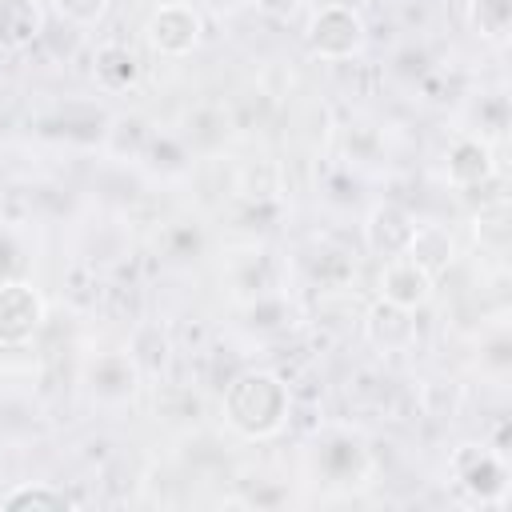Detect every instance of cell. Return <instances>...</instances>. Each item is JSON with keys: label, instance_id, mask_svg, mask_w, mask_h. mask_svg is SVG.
<instances>
[{"label": "cell", "instance_id": "obj_1", "mask_svg": "<svg viewBox=\"0 0 512 512\" xmlns=\"http://www.w3.org/2000/svg\"><path fill=\"white\" fill-rule=\"evenodd\" d=\"M288 384L268 368H244L224 388V420L244 440H272L288 424Z\"/></svg>", "mask_w": 512, "mask_h": 512}, {"label": "cell", "instance_id": "obj_2", "mask_svg": "<svg viewBox=\"0 0 512 512\" xmlns=\"http://www.w3.org/2000/svg\"><path fill=\"white\" fill-rule=\"evenodd\" d=\"M304 48H308V56H316L324 64L356 60L368 48V24H364L360 8H348L340 0L316 8L304 28Z\"/></svg>", "mask_w": 512, "mask_h": 512}, {"label": "cell", "instance_id": "obj_3", "mask_svg": "<svg viewBox=\"0 0 512 512\" xmlns=\"http://www.w3.org/2000/svg\"><path fill=\"white\" fill-rule=\"evenodd\" d=\"M308 464L332 488H356V484H364L372 476L368 444L360 440V432L340 428V424L316 432V440L308 444Z\"/></svg>", "mask_w": 512, "mask_h": 512}, {"label": "cell", "instance_id": "obj_4", "mask_svg": "<svg viewBox=\"0 0 512 512\" xmlns=\"http://www.w3.org/2000/svg\"><path fill=\"white\" fill-rule=\"evenodd\" d=\"M452 480L480 504L504 508L508 496V460L504 448H488V444H460L448 460Z\"/></svg>", "mask_w": 512, "mask_h": 512}, {"label": "cell", "instance_id": "obj_5", "mask_svg": "<svg viewBox=\"0 0 512 512\" xmlns=\"http://www.w3.org/2000/svg\"><path fill=\"white\" fill-rule=\"evenodd\" d=\"M140 380L144 376H140L136 360L128 356V348L124 352H96L80 368V388L100 408H124L140 392Z\"/></svg>", "mask_w": 512, "mask_h": 512}, {"label": "cell", "instance_id": "obj_6", "mask_svg": "<svg viewBox=\"0 0 512 512\" xmlns=\"http://www.w3.org/2000/svg\"><path fill=\"white\" fill-rule=\"evenodd\" d=\"M200 32H204V20H200V8L188 4V0H164L148 12L144 20V40L156 56H188L196 44H200Z\"/></svg>", "mask_w": 512, "mask_h": 512}, {"label": "cell", "instance_id": "obj_7", "mask_svg": "<svg viewBox=\"0 0 512 512\" xmlns=\"http://www.w3.org/2000/svg\"><path fill=\"white\" fill-rule=\"evenodd\" d=\"M44 296L28 280H0V348H24L44 328Z\"/></svg>", "mask_w": 512, "mask_h": 512}, {"label": "cell", "instance_id": "obj_8", "mask_svg": "<svg viewBox=\"0 0 512 512\" xmlns=\"http://www.w3.org/2000/svg\"><path fill=\"white\" fill-rule=\"evenodd\" d=\"M360 328H364V340H368L376 352H384V356L412 352V344H416V336H420V332H416V312H412V308H400V304H392V300L368 304Z\"/></svg>", "mask_w": 512, "mask_h": 512}, {"label": "cell", "instance_id": "obj_9", "mask_svg": "<svg viewBox=\"0 0 512 512\" xmlns=\"http://www.w3.org/2000/svg\"><path fill=\"white\" fill-rule=\"evenodd\" d=\"M436 292V276H428L412 256H388L380 268V300H392L400 308H424Z\"/></svg>", "mask_w": 512, "mask_h": 512}, {"label": "cell", "instance_id": "obj_10", "mask_svg": "<svg viewBox=\"0 0 512 512\" xmlns=\"http://www.w3.org/2000/svg\"><path fill=\"white\" fill-rule=\"evenodd\" d=\"M412 228H416V220L408 216V208H400L396 200H380L364 216V244L372 256L388 260V256H400L408 248Z\"/></svg>", "mask_w": 512, "mask_h": 512}, {"label": "cell", "instance_id": "obj_11", "mask_svg": "<svg viewBox=\"0 0 512 512\" xmlns=\"http://www.w3.org/2000/svg\"><path fill=\"white\" fill-rule=\"evenodd\" d=\"M492 176H496V160H492L488 140H480V136H460V140L452 144V152H448V180H452L456 188L472 192V188L488 184Z\"/></svg>", "mask_w": 512, "mask_h": 512}, {"label": "cell", "instance_id": "obj_12", "mask_svg": "<svg viewBox=\"0 0 512 512\" xmlns=\"http://www.w3.org/2000/svg\"><path fill=\"white\" fill-rule=\"evenodd\" d=\"M44 4L40 0H0V48L20 52L44 36Z\"/></svg>", "mask_w": 512, "mask_h": 512}, {"label": "cell", "instance_id": "obj_13", "mask_svg": "<svg viewBox=\"0 0 512 512\" xmlns=\"http://www.w3.org/2000/svg\"><path fill=\"white\" fill-rule=\"evenodd\" d=\"M92 80L104 88V92H128L136 80H140V60L128 44L120 40H104L92 56Z\"/></svg>", "mask_w": 512, "mask_h": 512}, {"label": "cell", "instance_id": "obj_14", "mask_svg": "<svg viewBox=\"0 0 512 512\" xmlns=\"http://www.w3.org/2000/svg\"><path fill=\"white\" fill-rule=\"evenodd\" d=\"M404 256H412L428 276H440L456 260V236L444 224H416L412 236H408Z\"/></svg>", "mask_w": 512, "mask_h": 512}, {"label": "cell", "instance_id": "obj_15", "mask_svg": "<svg viewBox=\"0 0 512 512\" xmlns=\"http://www.w3.org/2000/svg\"><path fill=\"white\" fill-rule=\"evenodd\" d=\"M40 424V408L28 400V396H16V392H4L0 396V440L4 444H20L36 432Z\"/></svg>", "mask_w": 512, "mask_h": 512}, {"label": "cell", "instance_id": "obj_16", "mask_svg": "<svg viewBox=\"0 0 512 512\" xmlns=\"http://www.w3.org/2000/svg\"><path fill=\"white\" fill-rule=\"evenodd\" d=\"M48 4H52V12H56L68 28H76V32L100 28V24L108 20V12H112V0H48Z\"/></svg>", "mask_w": 512, "mask_h": 512}, {"label": "cell", "instance_id": "obj_17", "mask_svg": "<svg viewBox=\"0 0 512 512\" xmlns=\"http://www.w3.org/2000/svg\"><path fill=\"white\" fill-rule=\"evenodd\" d=\"M0 508H68V496L44 484H16L12 492L0 496Z\"/></svg>", "mask_w": 512, "mask_h": 512}, {"label": "cell", "instance_id": "obj_18", "mask_svg": "<svg viewBox=\"0 0 512 512\" xmlns=\"http://www.w3.org/2000/svg\"><path fill=\"white\" fill-rule=\"evenodd\" d=\"M476 24L484 36L500 40L508 32V0H476Z\"/></svg>", "mask_w": 512, "mask_h": 512}, {"label": "cell", "instance_id": "obj_19", "mask_svg": "<svg viewBox=\"0 0 512 512\" xmlns=\"http://www.w3.org/2000/svg\"><path fill=\"white\" fill-rule=\"evenodd\" d=\"M256 12H264L268 20H280V24H292L304 8H308V0H248Z\"/></svg>", "mask_w": 512, "mask_h": 512}, {"label": "cell", "instance_id": "obj_20", "mask_svg": "<svg viewBox=\"0 0 512 512\" xmlns=\"http://www.w3.org/2000/svg\"><path fill=\"white\" fill-rule=\"evenodd\" d=\"M208 4H216V8H236L240 0H208Z\"/></svg>", "mask_w": 512, "mask_h": 512}, {"label": "cell", "instance_id": "obj_21", "mask_svg": "<svg viewBox=\"0 0 512 512\" xmlns=\"http://www.w3.org/2000/svg\"><path fill=\"white\" fill-rule=\"evenodd\" d=\"M340 4H348V8H364V4H372V0H340Z\"/></svg>", "mask_w": 512, "mask_h": 512}]
</instances>
